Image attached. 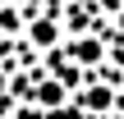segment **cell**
<instances>
[{"mask_svg":"<svg viewBox=\"0 0 124 119\" xmlns=\"http://www.w3.org/2000/svg\"><path fill=\"white\" fill-rule=\"evenodd\" d=\"M5 92H9V73L0 69V96H5Z\"/></svg>","mask_w":124,"mask_h":119,"instance_id":"5b68a950","label":"cell"},{"mask_svg":"<svg viewBox=\"0 0 124 119\" xmlns=\"http://www.w3.org/2000/svg\"><path fill=\"white\" fill-rule=\"evenodd\" d=\"M78 105H83L87 115H110V110H120V92H115V83H97V78H87L83 92H78Z\"/></svg>","mask_w":124,"mask_h":119,"instance_id":"7a4b0ae2","label":"cell"},{"mask_svg":"<svg viewBox=\"0 0 124 119\" xmlns=\"http://www.w3.org/2000/svg\"><path fill=\"white\" fill-rule=\"evenodd\" d=\"M23 37H28V46H32V50L51 55V50H60V46H64V23H60L55 14H32V18H28V28H23Z\"/></svg>","mask_w":124,"mask_h":119,"instance_id":"6da1fadb","label":"cell"},{"mask_svg":"<svg viewBox=\"0 0 124 119\" xmlns=\"http://www.w3.org/2000/svg\"><path fill=\"white\" fill-rule=\"evenodd\" d=\"M5 5H23V0H5Z\"/></svg>","mask_w":124,"mask_h":119,"instance_id":"52a82bcc","label":"cell"},{"mask_svg":"<svg viewBox=\"0 0 124 119\" xmlns=\"http://www.w3.org/2000/svg\"><path fill=\"white\" fill-rule=\"evenodd\" d=\"M115 92H120V110H124V83H120V87H115Z\"/></svg>","mask_w":124,"mask_h":119,"instance_id":"8992f818","label":"cell"},{"mask_svg":"<svg viewBox=\"0 0 124 119\" xmlns=\"http://www.w3.org/2000/svg\"><path fill=\"white\" fill-rule=\"evenodd\" d=\"M32 101H37V105H46V110H51V105H64V83H55V78H51V83H37Z\"/></svg>","mask_w":124,"mask_h":119,"instance_id":"3957f363","label":"cell"},{"mask_svg":"<svg viewBox=\"0 0 124 119\" xmlns=\"http://www.w3.org/2000/svg\"><path fill=\"white\" fill-rule=\"evenodd\" d=\"M115 37H120V41H124V5H120V9H115Z\"/></svg>","mask_w":124,"mask_h":119,"instance_id":"277c9868","label":"cell"}]
</instances>
